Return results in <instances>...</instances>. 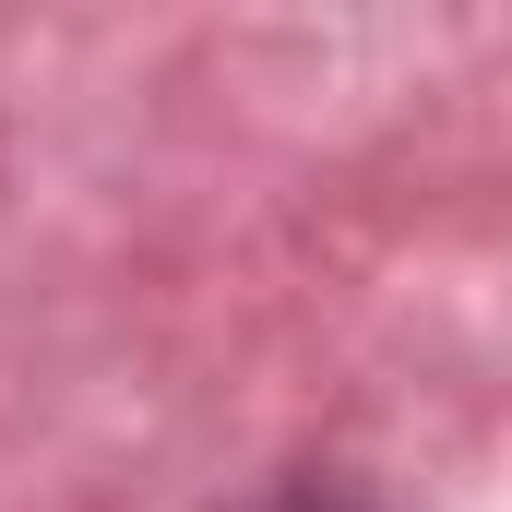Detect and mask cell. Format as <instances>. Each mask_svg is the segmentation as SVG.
Listing matches in <instances>:
<instances>
[{
  "label": "cell",
  "mask_w": 512,
  "mask_h": 512,
  "mask_svg": "<svg viewBox=\"0 0 512 512\" xmlns=\"http://www.w3.org/2000/svg\"><path fill=\"white\" fill-rule=\"evenodd\" d=\"M251 512H358V501H334V489H274V501H251Z\"/></svg>",
  "instance_id": "obj_1"
}]
</instances>
